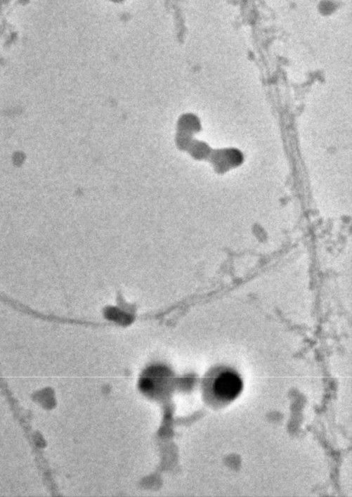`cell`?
I'll return each mask as SVG.
<instances>
[{"instance_id":"cell-2","label":"cell","mask_w":352,"mask_h":497,"mask_svg":"<svg viewBox=\"0 0 352 497\" xmlns=\"http://www.w3.org/2000/svg\"><path fill=\"white\" fill-rule=\"evenodd\" d=\"M108 1L116 2V4H117V2L122 1V0H108Z\"/></svg>"},{"instance_id":"cell-1","label":"cell","mask_w":352,"mask_h":497,"mask_svg":"<svg viewBox=\"0 0 352 497\" xmlns=\"http://www.w3.org/2000/svg\"><path fill=\"white\" fill-rule=\"evenodd\" d=\"M243 389L241 377L232 370L221 372L213 380L211 392L219 401L229 402L240 396Z\"/></svg>"}]
</instances>
